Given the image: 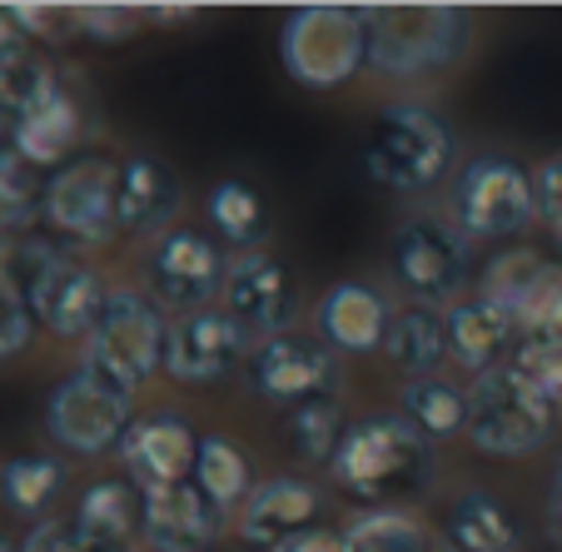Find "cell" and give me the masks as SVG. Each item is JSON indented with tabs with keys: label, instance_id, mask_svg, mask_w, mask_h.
Instances as JSON below:
<instances>
[{
	"label": "cell",
	"instance_id": "6da1fadb",
	"mask_svg": "<svg viewBox=\"0 0 562 552\" xmlns=\"http://www.w3.org/2000/svg\"><path fill=\"white\" fill-rule=\"evenodd\" d=\"M329 473L359 503L389 508L398 498L424 493L428 473H434V453H428V438L414 433L398 414H369L359 424H349Z\"/></svg>",
	"mask_w": 562,
	"mask_h": 552
},
{
	"label": "cell",
	"instance_id": "7a4b0ae2",
	"mask_svg": "<svg viewBox=\"0 0 562 552\" xmlns=\"http://www.w3.org/2000/svg\"><path fill=\"white\" fill-rule=\"evenodd\" d=\"M369 70L383 80H428L463 60L473 15L458 5H363Z\"/></svg>",
	"mask_w": 562,
	"mask_h": 552
},
{
	"label": "cell",
	"instance_id": "3957f363",
	"mask_svg": "<svg viewBox=\"0 0 562 552\" xmlns=\"http://www.w3.org/2000/svg\"><path fill=\"white\" fill-rule=\"evenodd\" d=\"M458 155L453 125L434 105L393 100L379 110L363 145V174L389 194H424L438 180H448Z\"/></svg>",
	"mask_w": 562,
	"mask_h": 552
},
{
	"label": "cell",
	"instance_id": "277c9868",
	"mask_svg": "<svg viewBox=\"0 0 562 552\" xmlns=\"http://www.w3.org/2000/svg\"><path fill=\"white\" fill-rule=\"evenodd\" d=\"M165 339H170L165 308L145 289H110L95 329L86 339L80 369L130 398L155 379V369H165Z\"/></svg>",
	"mask_w": 562,
	"mask_h": 552
},
{
	"label": "cell",
	"instance_id": "5b68a950",
	"mask_svg": "<svg viewBox=\"0 0 562 552\" xmlns=\"http://www.w3.org/2000/svg\"><path fill=\"white\" fill-rule=\"evenodd\" d=\"M279 60L304 90H339L369 70L363 5H299L279 25Z\"/></svg>",
	"mask_w": 562,
	"mask_h": 552
},
{
	"label": "cell",
	"instance_id": "8992f818",
	"mask_svg": "<svg viewBox=\"0 0 562 552\" xmlns=\"http://www.w3.org/2000/svg\"><path fill=\"white\" fill-rule=\"evenodd\" d=\"M558 408L513 363L483 373L468 388V443L488 458H528L558 428Z\"/></svg>",
	"mask_w": 562,
	"mask_h": 552
},
{
	"label": "cell",
	"instance_id": "52a82bcc",
	"mask_svg": "<svg viewBox=\"0 0 562 552\" xmlns=\"http://www.w3.org/2000/svg\"><path fill=\"white\" fill-rule=\"evenodd\" d=\"M453 229L473 239H513L538 219V194H532V170H522L513 155H473L458 170L453 194H448Z\"/></svg>",
	"mask_w": 562,
	"mask_h": 552
},
{
	"label": "cell",
	"instance_id": "ba28073f",
	"mask_svg": "<svg viewBox=\"0 0 562 552\" xmlns=\"http://www.w3.org/2000/svg\"><path fill=\"white\" fill-rule=\"evenodd\" d=\"M389 264L393 279L414 304H448L463 294V284L473 279V249L468 239L453 229L448 219H434V214H414L393 229L389 239Z\"/></svg>",
	"mask_w": 562,
	"mask_h": 552
},
{
	"label": "cell",
	"instance_id": "9c48e42d",
	"mask_svg": "<svg viewBox=\"0 0 562 552\" xmlns=\"http://www.w3.org/2000/svg\"><path fill=\"white\" fill-rule=\"evenodd\" d=\"M21 289L31 298V314L60 339H90L110 294L105 279L65 249H31Z\"/></svg>",
	"mask_w": 562,
	"mask_h": 552
},
{
	"label": "cell",
	"instance_id": "30bf717a",
	"mask_svg": "<svg viewBox=\"0 0 562 552\" xmlns=\"http://www.w3.org/2000/svg\"><path fill=\"white\" fill-rule=\"evenodd\" d=\"M245 383L255 398L274 408H299L314 398H334L339 388V363L324 339L308 334H274V339L255 343L245 359Z\"/></svg>",
	"mask_w": 562,
	"mask_h": 552
},
{
	"label": "cell",
	"instance_id": "8fae6325",
	"mask_svg": "<svg viewBox=\"0 0 562 552\" xmlns=\"http://www.w3.org/2000/svg\"><path fill=\"white\" fill-rule=\"evenodd\" d=\"M229 259L220 255L210 234L190 229V224H175L170 234H159L145 255V294L159 308H175V314H194V308L220 304V284Z\"/></svg>",
	"mask_w": 562,
	"mask_h": 552
},
{
	"label": "cell",
	"instance_id": "7c38bea8",
	"mask_svg": "<svg viewBox=\"0 0 562 552\" xmlns=\"http://www.w3.org/2000/svg\"><path fill=\"white\" fill-rule=\"evenodd\" d=\"M130 398L90 379L86 369L65 373L45 398V433L75 458H100L130 433Z\"/></svg>",
	"mask_w": 562,
	"mask_h": 552
},
{
	"label": "cell",
	"instance_id": "4fadbf2b",
	"mask_svg": "<svg viewBox=\"0 0 562 552\" xmlns=\"http://www.w3.org/2000/svg\"><path fill=\"white\" fill-rule=\"evenodd\" d=\"M220 308L259 343L274 339V334H289L294 308H299L294 274H289V264L279 255H269V249L234 255L229 269H224V284H220Z\"/></svg>",
	"mask_w": 562,
	"mask_h": 552
},
{
	"label": "cell",
	"instance_id": "5bb4252c",
	"mask_svg": "<svg viewBox=\"0 0 562 552\" xmlns=\"http://www.w3.org/2000/svg\"><path fill=\"white\" fill-rule=\"evenodd\" d=\"M115 180L120 165L86 155V160L65 165L55 180H45L41 214L50 229L70 234L75 245H110L115 239Z\"/></svg>",
	"mask_w": 562,
	"mask_h": 552
},
{
	"label": "cell",
	"instance_id": "9a60e30c",
	"mask_svg": "<svg viewBox=\"0 0 562 552\" xmlns=\"http://www.w3.org/2000/svg\"><path fill=\"white\" fill-rule=\"evenodd\" d=\"M249 359V334L220 304L175 314L165 339V373L175 383H220Z\"/></svg>",
	"mask_w": 562,
	"mask_h": 552
},
{
	"label": "cell",
	"instance_id": "2e32d148",
	"mask_svg": "<svg viewBox=\"0 0 562 552\" xmlns=\"http://www.w3.org/2000/svg\"><path fill=\"white\" fill-rule=\"evenodd\" d=\"M194 453H200V438L184 424L180 408H149V414H139L135 424H130V433L120 438V463H125L130 483H135L139 493L190 483Z\"/></svg>",
	"mask_w": 562,
	"mask_h": 552
},
{
	"label": "cell",
	"instance_id": "e0dca14e",
	"mask_svg": "<svg viewBox=\"0 0 562 552\" xmlns=\"http://www.w3.org/2000/svg\"><path fill=\"white\" fill-rule=\"evenodd\" d=\"M224 512L194 483L139 493V538L149 552H210L220 542Z\"/></svg>",
	"mask_w": 562,
	"mask_h": 552
},
{
	"label": "cell",
	"instance_id": "ac0fdd59",
	"mask_svg": "<svg viewBox=\"0 0 562 552\" xmlns=\"http://www.w3.org/2000/svg\"><path fill=\"white\" fill-rule=\"evenodd\" d=\"M398 308L389 304V294L363 279H339V284L324 289L314 308L318 339L339 353H383V339H389V324Z\"/></svg>",
	"mask_w": 562,
	"mask_h": 552
},
{
	"label": "cell",
	"instance_id": "d6986e66",
	"mask_svg": "<svg viewBox=\"0 0 562 552\" xmlns=\"http://www.w3.org/2000/svg\"><path fill=\"white\" fill-rule=\"evenodd\" d=\"M318 512H324V498H318L314 483L265 478V483H255L249 503L239 508V538H245L249 548L284 552L289 542H299L304 532H318Z\"/></svg>",
	"mask_w": 562,
	"mask_h": 552
},
{
	"label": "cell",
	"instance_id": "ffe728a7",
	"mask_svg": "<svg viewBox=\"0 0 562 552\" xmlns=\"http://www.w3.org/2000/svg\"><path fill=\"white\" fill-rule=\"evenodd\" d=\"M443 324H448V359H453L458 369L477 373V379L503 369V353H513L522 339V324L513 319L498 298L483 294V289L458 298V304H448Z\"/></svg>",
	"mask_w": 562,
	"mask_h": 552
},
{
	"label": "cell",
	"instance_id": "44dd1931",
	"mask_svg": "<svg viewBox=\"0 0 562 552\" xmlns=\"http://www.w3.org/2000/svg\"><path fill=\"white\" fill-rule=\"evenodd\" d=\"M180 174L170 170L165 160L155 155H130L120 165V180H115V224L125 234H139L155 245L159 234L175 229V214H180Z\"/></svg>",
	"mask_w": 562,
	"mask_h": 552
},
{
	"label": "cell",
	"instance_id": "7402d4cb",
	"mask_svg": "<svg viewBox=\"0 0 562 552\" xmlns=\"http://www.w3.org/2000/svg\"><path fill=\"white\" fill-rule=\"evenodd\" d=\"M75 145H80V105L65 90H50L41 105L11 120V149L21 160H31L35 170L60 165Z\"/></svg>",
	"mask_w": 562,
	"mask_h": 552
},
{
	"label": "cell",
	"instance_id": "603a6c76",
	"mask_svg": "<svg viewBox=\"0 0 562 552\" xmlns=\"http://www.w3.org/2000/svg\"><path fill=\"white\" fill-rule=\"evenodd\" d=\"M383 359L393 363L408 379H428V373L443 369L448 359V324L443 308L434 304H404L389 324V339H383Z\"/></svg>",
	"mask_w": 562,
	"mask_h": 552
},
{
	"label": "cell",
	"instance_id": "cb8c5ba5",
	"mask_svg": "<svg viewBox=\"0 0 562 552\" xmlns=\"http://www.w3.org/2000/svg\"><path fill=\"white\" fill-rule=\"evenodd\" d=\"M70 528H75V538L86 542V552H130V538L139 528V508H135L130 483H120V478L90 483Z\"/></svg>",
	"mask_w": 562,
	"mask_h": 552
},
{
	"label": "cell",
	"instance_id": "d4e9b609",
	"mask_svg": "<svg viewBox=\"0 0 562 552\" xmlns=\"http://www.w3.org/2000/svg\"><path fill=\"white\" fill-rule=\"evenodd\" d=\"M443 538H448V552H513L518 548L513 512L488 488H468L448 503Z\"/></svg>",
	"mask_w": 562,
	"mask_h": 552
},
{
	"label": "cell",
	"instance_id": "484cf974",
	"mask_svg": "<svg viewBox=\"0 0 562 552\" xmlns=\"http://www.w3.org/2000/svg\"><path fill=\"white\" fill-rule=\"evenodd\" d=\"M398 418L414 433H424L428 443H448V438L468 433V388L438 379H404L398 383Z\"/></svg>",
	"mask_w": 562,
	"mask_h": 552
},
{
	"label": "cell",
	"instance_id": "4316f807",
	"mask_svg": "<svg viewBox=\"0 0 562 552\" xmlns=\"http://www.w3.org/2000/svg\"><path fill=\"white\" fill-rule=\"evenodd\" d=\"M70 467L50 453H15L0 463V503L5 512L25 522H45V512L55 508V498L65 493Z\"/></svg>",
	"mask_w": 562,
	"mask_h": 552
},
{
	"label": "cell",
	"instance_id": "83f0119b",
	"mask_svg": "<svg viewBox=\"0 0 562 552\" xmlns=\"http://www.w3.org/2000/svg\"><path fill=\"white\" fill-rule=\"evenodd\" d=\"M55 86V70L45 65V55L15 31V21L0 11V110L25 115L31 105H41Z\"/></svg>",
	"mask_w": 562,
	"mask_h": 552
},
{
	"label": "cell",
	"instance_id": "f1b7e54d",
	"mask_svg": "<svg viewBox=\"0 0 562 552\" xmlns=\"http://www.w3.org/2000/svg\"><path fill=\"white\" fill-rule=\"evenodd\" d=\"M204 214H210L214 234L239 255H249V249H259L269 239V210L249 180H220L210 190V200H204Z\"/></svg>",
	"mask_w": 562,
	"mask_h": 552
},
{
	"label": "cell",
	"instance_id": "f546056e",
	"mask_svg": "<svg viewBox=\"0 0 562 552\" xmlns=\"http://www.w3.org/2000/svg\"><path fill=\"white\" fill-rule=\"evenodd\" d=\"M190 483H194V488H200L220 512L239 508V503H249V493H255L249 453H245L239 443H229V438H220V433L200 438V453H194V478H190Z\"/></svg>",
	"mask_w": 562,
	"mask_h": 552
},
{
	"label": "cell",
	"instance_id": "4dcf8cb0",
	"mask_svg": "<svg viewBox=\"0 0 562 552\" xmlns=\"http://www.w3.org/2000/svg\"><path fill=\"white\" fill-rule=\"evenodd\" d=\"M349 552H434V532L408 508H369L339 532Z\"/></svg>",
	"mask_w": 562,
	"mask_h": 552
},
{
	"label": "cell",
	"instance_id": "1f68e13d",
	"mask_svg": "<svg viewBox=\"0 0 562 552\" xmlns=\"http://www.w3.org/2000/svg\"><path fill=\"white\" fill-rule=\"evenodd\" d=\"M542 274H548V259H542L538 249H503V255L483 269V294L498 298L513 319L522 324L542 289Z\"/></svg>",
	"mask_w": 562,
	"mask_h": 552
},
{
	"label": "cell",
	"instance_id": "d6a6232c",
	"mask_svg": "<svg viewBox=\"0 0 562 552\" xmlns=\"http://www.w3.org/2000/svg\"><path fill=\"white\" fill-rule=\"evenodd\" d=\"M344 433H349V424H344V408L334 398H314V404H299L289 414V448L299 463H334Z\"/></svg>",
	"mask_w": 562,
	"mask_h": 552
},
{
	"label": "cell",
	"instance_id": "836d02e7",
	"mask_svg": "<svg viewBox=\"0 0 562 552\" xmlns=\"http://www.w3.org/2000/svg\"><path fill=\"white\" fill-rule=\"evenodd\" d=\"M513 369L532 383L562 414V334H542V329H522L518 349H513Z\"/></svg>",
	"mask_w": 562,
	"mask_h": 552
},
{
	"label": "cell",
	"instance_id": "e575fe53",
	"mask_svg": "<svg viewBox=\"0 0 562 552\" xmlns=\"http://www.w3.org/2000/svg\"><path fill=\"white\" fill-rule=\"evenodd\" d=\"M31 334H35L31 298H25L21 279H15V269L0 264V363L31 349Z\"/></svg>",
	"mask_w": 562,
	"mask_h": 552
},
{
	"label": "cell",
	"instance_id": "d590c367",
	"mask_svg": "<svg viewBox=\"0 0 562 552\" xmlns=\"http://www.w3.org/2000/svg\"><path fill=\"white\" fill-rule=\"evenodd\" d=\"M35 200H45L41 170H35L31 160H21L11 145H0V214H11V219H25Z\"/></svg>",
	"mask_w": 562,
	"mask_h": 552
},
{
	"label": "cell",
	"instance_id": "8d00e7d4",
	"mask_svg": "<svg viewBox=\"0 0 562 552\" xmlns=\"http://www.w3.org/2000/svg\"><path fill=\"white\" fill-rule=\"evenodd\" d=\"M5 15L15 21V31L31 41V35H41V41H60V35L80 31V5H5Z\"/></svg>",
	"mask_w": 562,
	"mask_h": 552
},
{
	"label": "cell",
	"instance_id": "74e56055",
	"mask_svg": "<svg viewBox=\"0 0 562 552\" xmlns=\"http://www.w3.org/2000/svg\"><path fill=\"white\" fill-rule=\"evenodd\" d=\"M135 5H80V35H95V41H125L139 31Z\"/></svg>",
	"mask_w": 562,
	"mask_h": 552
},
{
	"label": "cell",
	"instance_id": "f35d334b",
	"mask_svg": "<svg viewBox=\"0 0 562 552\" xmlns=\"http://www.w3.org/2000/svg\"><path fill=\"white\" fill-rule=\"evenodd\" d=\"M522 329L562 334V264H548V274H542V289H538V298H532Z\"/></svg>",
	"mask_w": 562,
	"mask_h": 552
},
{
	"label": "cell",
	"instance_id": "ab89813d",
	"mask_svg": "<svg viewBox=\"0 0 562 552\" xmlns=\"http://www.w3.org/2000/svg\"><path fill=\"white\" fill-rule=\"evenodd\" d=\"M532 194H538V214L562 234V155H552L532 170Z\"/></svg>",
	"mask_w": 562,
	"mask_h": 552
},
{
	"label": "cell",
	"instance_id": "60d3db41",
	"mask_svg": "<svg viewBox=\"0 0 562 552\" xmlns=\"http://www.w3.org/2000/svg\"><path fill=\"white\" fill-rule=\"evenodd\" d=\"M21 552H86V542L75 538V528H70V522H55V518H45V522H35V528L25 532Z\"/></svg>",
	"mask_w": 562,
	"mask_h": 552
},
{
	"label": "cell",
	"instance_id": "b9f144b4",
	"mask_svg": "<svg viewBox=\"0 0 562 552\" xmlns=\"http://www.w3.org/2000/svg\"><path fill=\"white\" fill-rule=\"evenodd\" d=\"M284 552H349V548H344L339 532H304V538L289 542Z\"/></svg>",
	"mask_w": 562,
	"mask_h": 552
},
{
	"label": "cell",
	"instance_id": "7bdbcfd3",
	"mask_svg": "<svg viewBox=\"0 0 562 552\" xmlns=\"http://www.w3.org/2000/svg\"><path fill=\"white\" fill-rule=\"evenodd\" d=\"M548 518H552V528L562 532V463H558V473H552V483H548Z\"/></svg>",
	"mask_w": 562,
	"mask_h": 552
},
{
	"label": "cell",
	"instance_id": "ee69618b",
	"mask_svg": "<svg viewBox=\"0 0 562 552\" xmlns=\"http://www.w3.org/2000/svg\"><path fill=\"white\" fill-rule=\"evenodd\" d=\"M0 552H21V548H15V542H11V538H0Z\"/></svg>",
	"mask_w": 562,
	"mask_h": 552
}]
</instances>
